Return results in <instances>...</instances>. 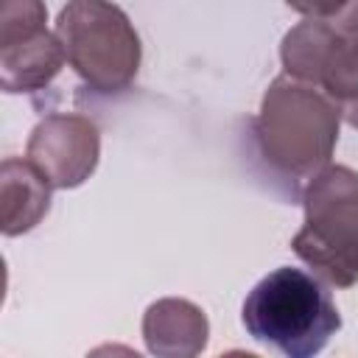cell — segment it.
Segmentation results:
<instances>
[{
    "label": "cell",
    "instance_id": "cell-1",
    "mask_svg": "<svg viewBox=\"0 0 358 358\" xmlns=\"http://www.w3.org/2000/svg\"><path fill=\"white\" fill-rule=\"evenodd\" d=\"M341 112L313 84L277 76L252 117V140L263 165L282 182L299 185L330 165Z\"/></svg>",
    "mask_w": 358,
    "mask_h": 358
},
{
    "label": "cell",
    "instance_id": "cell-2",
    "mask_svg": "<svg viewBox=\"0 0 358 358\" xmlns=\"http://www.w3.org/2000/svg\"><path fill=\"white\" fill-rule=\"evenodd\" d=\"M246 333L285 358H313L341 327V313L316 274L294 266L268 271L243 299Z\"/></svg>",
    "mask_w": 358,
    "mask_h": 358
},
{
    "label": "cell",
    "instance_id": "cell-3",
    "mask_svg": "<svg viewBox=\"0 0 358 358\" xmlns=\"http://www.w3.org/2000/svg\"><path fill=\"white\" fill-rule=\"evenodd\" d=\"M302 229L291 238L294 255L319 280L336 288L358 282V171L327 165L302 187Z\"/></svg>",
    "mask_w": 358,
    "mask_h": 358
},
{
    "label": "cell",
    "instance_id": "cell-4",
    "mask_svg": "<svg viewBox=\"0 0 358 358\" xmlns=\"http://www.w3.org/2000/svg\"><path fill=\"white\" fill-rule=\"evenodd\" d=\"M73 73L101 95L123 92L140 70L143 45L129 14L112 0H67L56 17Z\"/></svg>",
    "mask_w": 358,
    "mask_h": 358
},
{
    "label": "cell",
    "instance_id": "cell-5",
    "mask_svg": "<svg viewBox=\"0 0 358 358\" xmlns=\"http://www.w3.org/2000/svg\"><path fill=\"white\" fill-rule=\"evenodd\" d=\"M25 159L53 185V190H73L84 185L101 159L98 126L76 112H50L28 134Z\"/></svg>",
    "mask_w": 358,
    "mask_h": 358
},
{
    "label": "cell",
    "instance_id": "cell-6",
    "mask_svg": "<svg viewBox=\"0 0 358 358\" xmlns=\"http://www.w3.org/2000/svg\"><path fill=\"white\" fill-rule=\"evenodd\" d=\"M143 341L159 358H193L210 341V322L204 310L182 296H165L143 313Z\"/></svg>",
    "mask_w": 358,
    "mask_h": 358
},
{
    "label": "cell",
    "instance_id": "cell-7",
    "mask_svg": "<svg viewBox=\"0 0 358 358\" xmlns=\"http://www.w3.org/2000/svg\"><path fill=\"white\" fill-rule=\"evenodd\" d=\"M53 185L39 173L31 159L6 157L0 165V207H3V235L17 238L31 232L50 210Z\"/></svg>",
    "mask_w": 358,
    "mask_h": 358
},
{
    "label": "cell",
    "instance_id": "cell-8",
    "mask_svg": "<svg viewBox=\"0 0 358 358\" xmlns=\"http://www.w3.org/2000/svg\"><path fill=\"white\" fill-rule=\"evenodd\" d=\"M67 56L56 31H39L22 42L0 48V87L8 95L48 90Z\"/></svg>",
    "mask_w": 358,
    "mask_h": 358
},
{
    "label": "cell",
    "instance_id": "cell-9",
    "mask_svg": "<svg viewBox=\"0 0 358 358\" xmlns=\"http://www.w3.org/2000/svg\"><path fill=\"white\" fill-rule=\"evenodd\" d=\"M338 36L341 31H336L322 20L305 17L302 22H296L280 42V62L285 67V76L316 87Z\"/></svg>",
    "mask_w": 358,
    "mask_h": 358
},
{
    "label": "cell",
    "instance_id": "cell-10",
    "mask_svg": "<svg viewBox=\"0 0 358 358\" xmlns=\"http://www.w3.org/2000/svg\"><path fill=\"white\" fill-rule=\"evenodd\" d=\"M316 87L338 106L341 120L358 129V34L338 36Z\"/></svg>",
    "mask_w": 358,
    "mask_h": 358
},
{
    "label": "cell",
    "instance_id": "cell-11",
    "mask_svg": "<svg viewBox=\"0 0 358 358\" xmlns=\"http://www.w3.org/2000/svg\"><path fill=\"white\" fill-rule=\"evenodd\" d=\"M45 0H0V48L45 31Z\"/></svg>",
    "mask_w": 358,
    "mask_h": 358
},
{
    "label": "cell",
    "instance_id": "cell-12",
    "mask_svg": "<svg viewBox=\"0 0 358 358\" xmlns=\"http://www.w3.org/2000/svg\"><path fill=\"white\" fill-rule=\"evenodd\" d=\"M302 17L322 20L341 34H358V0H285Z\"/></svg>",
    "mask_w": 358,
    "mask_h": 358
}]
</instances>
